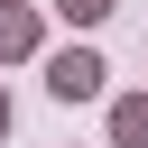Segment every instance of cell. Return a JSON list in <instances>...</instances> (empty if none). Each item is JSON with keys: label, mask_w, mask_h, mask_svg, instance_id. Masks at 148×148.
Listing matches in <instances>:
<instances>
[{"label": "cell", "mask_w": 148, "mask_h": 148, "mask_svg": "<svg viewBox=\"0 0 148 148\" xmlns=\"http://www.w3.org/2000/svg\"><path fill=\"white\" fill-rule=\"evenodd\" d=\"M0 139H9V92H0Z\"/></svg>", "instance_id": "cell-5"}, {"label": "cell", "mask_w": 148, "mask_h": 148, "mask_svg": "<svg viewBox=\"0 0 148 148\" xmlns=\"http://www.w3.org/2000/svg\"><path fill=\"white\" fill-rule=\"evenodd\" d=\"M111 148H148V92H120L111 102Z\"/></svg>", "instance_id": "cell-2"}, {"label": "cell", "mask_w": 148, "mask_h": 148, "mask_svg": "<svg viewBox=\"0 0 148 148\" xmlns=\"http://www.w3.org/2000/svg\"><path fill=\"white\" fill-rule=\"evenodd\" d=\"M37 56V9H0V65Z\"/></svg>", "instance_id": "cell-3"}, {"label": "cell", "mask_w": 148, "mask_h": 148, "mask_svg": "<svg viewBox=\"0 0 148 148\" xmlns=\"http://www.w3.org/2000/svg\"><path fill=\"white\" fill-rule=\"evenodd\" d=\"M0 9H28V0H0Z\"/></svg>", "instance_id": "cell-6"}, {"label": "cell", "mask_w": 148, "mask_h": 148, "mask_svg": "<svg viewBox=\"0 0 148 148\" xmlns=\"http://www.w3.org/2000/svg\"><path fill=\"white\" fill-rule=\"evenodd\" d=\"M102 74H111V65H102L92 46H56V56H46V92H56V102H102Z\"/></svg>", "instance_id": "cell-1"}, {"label": "cell", "mask_w": 148, "mask_h": 148, "mask_svg": "<svg viewBox=\"0 0 148 148\" xmlns=\"http://www.w3.org/2000/svg\"><path fill=\"white\" fill-rule=\"evenodd\" d=\"M56 9H65V18H74V28H102V18H111V9H120V0H56Z\"/></svg>", "instance_id": "cell-4"}]
</instances>
